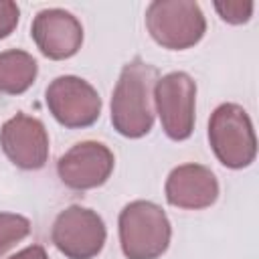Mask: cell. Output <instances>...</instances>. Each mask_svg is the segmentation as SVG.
Returning a JSON list of instances; mask_svg holds the SVG:
<instances>
[{"label": "cell", "mask_w": 259, "mask_h": 259, "mask_svg": "<svg viewBox=\"0 0 259 259\" xmlns=\"http://www.w3.org/2000/svg\"><path fill=\"white\" fill-rule=\"evenodd\" d=\"M38 65L32 55L20 49L0 53V93L20 95L36 79Z\"/></svg>", "instance_id": "7c38bea8"}, {"label": "cell", "mask_w": 259, "mask_h": 259, "mask_svg": "<svg viewBox=\"0 0 259 259\" xmlns=\"http://www.w3.org/2000/svg\"><path fill=\"white\" fill-rule=\"evenodd\" d=\"M47 107L65 127L93 125L101 113V97L91 83L75 75L53 79L45 91Z\"/></svg>", "instance_id": "52a82bcc"}, {"label": "cell", "mask_w": 259, "mask_h": 259, "mask_svg": "<svg viewBox=\"0 0 259 259\" xmlns=\"http://www.w3.org/2000/svg\"><path fill=\"white\" fill-rule=\"evenodd\" d=\"M146 26L152 38L170 51L190 49L206 32L204 14L192 0H154L146 10Z\"/></svg>", "instance_id": "277c9868"}, {"label": "cell", "mask_w": 259, "mask_h": 259, "mask_svg": "<svg viewBox=\"0 0 259 259\" xmlns=\"http://www.w3.org/2000/svg\"><path fill=\"white\" fill-rule=\"evenodd\" d=\"M30 233V221L22 214L0 212V257Z\"/></svg>", "instance_id": "4fadbf2b"}, {"label": "cell", "mask_w": 259, "mask_h": 259, "mask_svg": "<svg viewBox=\"0 0 259 259\" xmlns=\"http://www.w3.org/2000/svg\"><path fill=\"white\" fill-rule=\"evenodd\" d=\"M158 69L136 57L123 65L111 97L113 130L125 138H142L154 125V85Z\"/></svg>", "instance_id": "6da1fadb"}, {"label": "cell", "mask_w": 259, "mask_h": 259, "mask_svg": "<svg viewBox=\"0 0 259 259\" xmlns=\"http://www.w3.org/2000/svg\"><path fill=\"white\" fill-rule=\"evenodd\" d=\"M0 146L6 158L22 170H38L49 158V134L38 117L16 113L0 130Z\"/></svg>", "instance_id": "9c48e42d"}, {"label": "cell", "mask_w": 259, "mask_h": 259, "mask_svg": "<svg viewBox=\"0 0 259 259\" xmlns=\"http://www.w3.org/2000/svg\"><path fill=\"white\" fill-rule=\"evenodd\" d=\"M164 192L172 206L200 210L219 198V182L210 168L202 164H182L168 174Z\"/></svg>", "instance_id": "8fae6325"}, {"label": "cell", "mask_w": 259, "mask_h": 259, "mask_svg": "<svg viewBox=\"0 0 259 259\" xmlns=\"http://www.w3.org/2000/svg\"><path fill=\"white\" fill-rule=\"evenodd\" d=\"M119 243L127 259H158L170 245L166 212L150 200H134L119 212Z\"/></svg>", "instance_id": "7a4b0ae2"}, {"label": "cell", "mask_w": 259, "mask_h": 259, "mask_svg": "<svg viewBox=\"0 0 259 259\" xmlns=\"http://www.w3.org/2000/svg\"><path fill=\"white\" fill-rule=\"evenodd\" d=\"M113 154L101 142H79L57 162L61 182L71 190H91L107 182L113 172Z\"/></svg>", "instance_id": "ba28073f"}, {"label": "cell", "mask_w": 259, "mask_h": 259, "mask_svg": "<svg viewBox=\"0 0 259 259\" xmlns=\"http://www.w3.org/2000/svg\"><path fill=\"white\" fill-rule=\"evenodd\" d=\"M30 36L45 57L63 61L81 49L83 26L77 16L63 8H45L34 16Z\"/></svg>", "instance_id": "30bf717a"}, {"label": "cell", "mask_w": 259, "mask_h": 259, "mask_svg": "<svg viewBox=\"0 0 259 259\" xmlns=\"http://www.w3.org/2000/svg\"><path fill=\"white\" fill-rule=\"evenodd\" d=\"M8 259H49V255H47L45 247H40V245H30V247L18 251L16 255H12V257H8Z\"/></svg>", "instance_id": "2e32d148"}, {"label": "cell", "mask_w": 259, "mask_h": 259, "mask_svg": "<svg viewBox=\"0 0 259 259\" xmlns=\"http://www.w3.org/2000/svg\"><path fill=\"white\" fill-rule=\"evenodd\" d=\"M103 219L85 206L71 204L61 210L51 229L53 245L69 259H93L105 245Z\"/></svg>", "instance_id": "8992f818"}, {"label": "cell", "mask_w": 259, "mask_h": 259, "mask_svg": "<svg viewBox=\"0 0 259 259\" xmlns=\"http://www.w3.org/2000/svg\"><path fill=\"white\" fill-rule=\"evenodd\" d=\"M214 8L217 12L221 14V18L225 22H231V24H243L251 18L253 14V2L249 0H227V2H214Z\"/></svg>", "instance_id": "5bb4252c"}, {"label": "cell", "mask_w": 259, "mask_h": 259, "mask_svg": "<svg viewBox=\"0 0 259 259\" xmlns=\"http://www.w3.org/2000/svg\"><path fill=\"white\" fill-rule=\"evenodd\" d=\"M20 10L12 0H0V38H6L18 24Z\"/></svg>", "instance_id": "9a60e30c"}, {"label": "cell", "mask_w": 259, "mask_h": 259, "mask_svg": "<svg viewBox=\"0 0 259 259\" xmlns=\"http://www.w3.org/2000/svg\"><path fill=\"white\" fill-rule=\"evenodd\" d=\"M196 83L184 71H172L154 85V105L160 115L162 130L174 142L190 138L194 130Z\"/></svg>", "instance_id": "5b68a950"}, {"label": "cell", "mask_w": 259, "mask_h": 259, "mask_svg": "<svg viewBox=\"0 0 259 259\" xmlns=\"http://www.w3.org/2000/svg\"><path fill=\"white\" fill-rule=\"evenodd\" d=\"M208 142L217 160L233 170L247 168L257 154L249 113L237 103H221L208 119Z\"/></svg>", "instance_id": "3957f363"}]
</instances>
